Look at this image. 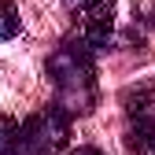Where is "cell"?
I'll return each mask as SVG.
<instances>
[{
  "label": "cell",
  "instance_id": "cell-8",
  "mask_svg": "<svg viewBox=\"0 0 155 155\" xmlns=\"http://www.w3.org/2000/svg\"><path fill=\"white\" fill-rule=\"evenodd\" d=\"M63 4H74V0H63Z\"/></svg>",
  "mask_w": 155,
  "mask_h": 155
},
{
  "label": "cell",
  "instance_id": "cell-1",
  "mask_svg": "<svg viewBox=\"0 0 155 155\" xmlns=\"http://www.w3.org/2000/svg\"><path fill=\"white\" fill-rule=\"evenodd\" d=\"M92 48L81 41V37H67L59 41L48 55V81L55 89V104H59L70 118H81V114H92L96 107V63H92Z\"/></svg>",
  "mask_w": 155,
  "mask_h": 155
},
{
  "label": "cell",
  "instance_id": "cell-6",
  "mask_svg": "<svg viewBox=\"0 0 155 155\" xmlns=\"http://www.w3.org/2000/svg\"><path fill=\"white\" fill-rule=\"evenodd\" d=\"M22 30V18H18V8L11 0H0V41H11V37Z\"/></svg>",
  "mask_w": 155,
  "mask_h": 155
},
{
  "label": "cell",
  "instance_id": "cell-5",
  "mask_svg": "<svg viewBox=\"0 0 155 155\" xmlns=\"http://www.w3.org/2000/svg\"><path fill=\"white\" fill-rule=\"evenodd\" d=\"M18 129H22L18 118L0 114V155H15L18 151Z\"/></svg>",
  "mask_w": 155,
  "mask_h": 155
},
{
  "label": "cell",
  "instance_id": "cell-7",
  "mask_svg": "<svg viewBox=\"0 0 155 155\" xmlns=\"http://www.w3.org/2000/svg\"><path fill=\"white\" fill-rule=\"evenodd\" d=\"M67 155H104L100 148H74V151H67Z\"/></svg>",
  "mask_w": 155,
  "mask_h": 155
},
{
  "label": "cell",
  "instance_id": "cell-4",
  "mask_svg": "<svg viewBox=\"0 0 155 155\" xmlns=\"http://www.w3.org/2000/svg\"><path fill=\"white\" fill-rule=\"evenodd\" d=\"M74 30L92 52H107L114 37V0H74Z\"/></svg>",
  "mask_w": 155,
  "mask_h": 155
},
{
  "label": "cell",
  "instance_id": "cell-3",
  "mask_svg": "<svg viewBox=\"0 0 155 155\" xmlns=\"http://www.w3.org/2000/svg\"><path fill=\"white\" fill-rule=\"evenodd\" d=\"M70 140V114L59 104H48L22 122L15 155H59Z\"/></svg>",
  "mask_w": 155,
  "mask_h": 155
},
{
  "label": "cell",
  "instance_id": "cell-2",
  "mask_svg": "<svg viewBox=\"0 0 155 155\" xmlns=\"http://www.w3.org/2000/svg\"><path fill=\"white\" fill-rule=\"evenodd\" d=\"M122 111L129 118L126 129L129 155H155V78H144L122 92Z\"/></svg>",
  "mask_w": 155,
  "mask_h": 155
}]
</instances>
